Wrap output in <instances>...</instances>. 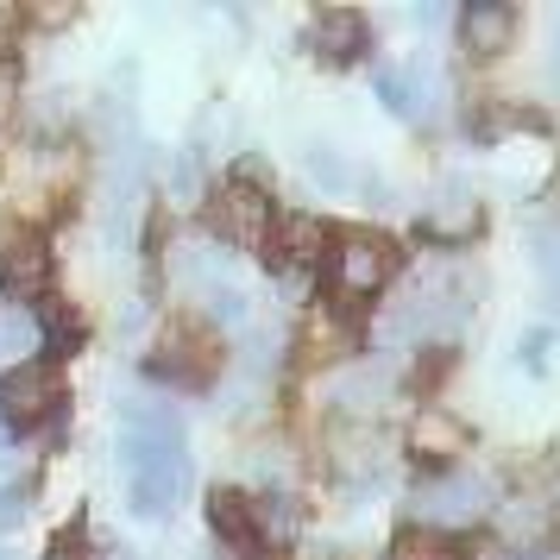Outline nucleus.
Segmentation results:
<instances>
[{
  "label": "nucleus",
  "mask_w": 560,
  "mask_h": 560,
  "mask_svg": "<svg viewBox=\"0 0 560 560\" xmlns=\"http://www.w3.org/2000/svg\"><path fill=\"white\" fill-rule=\"evenodd\" d=\"M0 347H7V353H32V347H38V328H32L26 315H7V322H0Z\"/></svg>",
  "instance_id": "b1692460"
},
{
  "label": "nucleus",
  "mask_w": 560,
  "mask_h": 560,
  "mask_svg": "<svg viewBox=\"0 0 560 560\" xmlns=\"http://www.w3.org/2000/svg\"><path fill=\"white\" fill-rule=\"evenodd\" d=\"M308 177L322 183V189H353V164L334 152V145H308Z\"/></svg>",
  "instance_id": "6ab92c4d"
},
{
  "label": "nucleus",
  "mask_w": 560,
  "mask_h": 560,
  "mask_svg": "<svg viewBox=\"0 0 560 560\" xmlns=\"http://www.w3.org/2000/svg\"><path fill=\"white\" fill-rule=\"evenodd\" d=\"M535 265H541V278H548V296L560 303V228H535Z\"/></svg>",
  "instance_id": "412c9836"
},
{
  "label": "nucleus",
  "mask_w": 560,
  "mask_h": 560,
  "mask_svg": "<svg viewBox=\"0 0 560 560\" xmlns=\"http://www.w3.org/2000/svg\"><path fill=\"white\" fill-rule=\"evenodd\" d=\"M214 228H221L228 246L258 253V246L271 240V196L253 189V183H228V189H221V202H214Z\"/></svg>",
  "instance_id": "20e7f679"
},
{
  "label": "nucleus",
  "mask_w": 560,
  "mask_h": 560,
  "mask_svg": "<svg viewBox=\"0 0 560 560\" xmlns=\"http://www.w3.org/2000/svg\"><path fill=\"white\" fill-rule=\"evenodd\" d=\"M171 271H177V283L202 290V296L228 283V265H221V253H214V246H202V240H177V253H171Z\"/></svg>",
  "instance_id": "4468645a"
},
{
  "label": "nucleus",
  "mask_w": 560,
  "mask_h": 560,
  "mask_svg": "<svg viewBox=\"0 0 560 560\" xmlns=\"http://www.w3.org/2000/svg\"><path fill=\"white\" fill-rule=\"evenodd\" d=\"M13 26H20V20H13V7H0V51L13 45Z\"/></svg>",
  "instance_id": "c756f323"
},
{
  "label": "nucleus",
  "mask_w": 560,
  "mask_h": 560,
  "mask_svg": "<svg viewBox=\"0 0 560 560\" xmlns=\"http://www.w3.org/2000/svg\"><path fill=\"white\" fill-rule=\"evenodd\" d=\"M7 114H13V70L0 63V120H7Z\"/></svg>",
  "instance_id": "c85d7f7f"
},
{
  "label": "nucleus",
  "mask_w": 560,
  "mask_h": 560,
  "mask_svg": "<svg viewBox=\"0 0 560 560\" xmlns=\"http://www.w3.org/2000/svg\"><path fill=\"white\" fill-rule=\"evenodd\" d=\"M253 541L258 548H290V541H296V504H290V498H258L253 504Z\"/></svg>",
  "instance_id": "a211bd4d"
},
{
  "label": "nucleus",
  "mask_w": 560,
  "mask_h": 560,
  "mask_svg": "<svg viewBox=\"0 0 560 560\" xmlns=\"http://www.w3.org/2000/svg\"><path fill=\"white\" fill-rule=\"evenodd\" d=\"M57 404V372L38 359H20L7 378H0V422H38Z\"/></svg>",
  "instance_id": "6e6552de"
},
{
  "label": "nucleus",
  "mask_w": 560,
  "mask_h": 560,
  "mask_svg": "<svg viewBox=\"0 0 560 560\" xmlns=\"http://www.w3.org/2000/svg\"><path fill=\"white\" fill-rule=\"evenodd\" d=\"M20 523H26V491L7 485V491H0V535H13Z\"/></svg>",
  "instance_id": "393cba45"
},
{
  "label": "nucleus",
  "mask_w": 560,
  "mask_h": 560,
  "mask_svg": "<svg viewBox=\"0 0 560 560\" xmlns=\"http://www.w3.org/2000/svg\"><path fill=\"white\" fill-rule=\"evenodd\" d=\"M416 516H422V529H434V535L466 529V523L491 516V479H485V472H466V466L434 472V479L416 491Z\"/></svg>",
  "instance_id": "f257e3e1"
},
{
  "label": "nucleus",
  "mask_w": 560,
  "mask_h": 560,
  "mask_svg": "<svg viewBox=\"0 0 560 560\" xmlns=\"http://www.w3.org/2000/svg\"><path fill=\"white\" fill-rule=\"evenodd\" d=\"M208 523H214V535H221L228 548H240V560L258 555V541H253V504H246L240 491H214V498H208Z\"/></svg>",
  "instance_id": "ddd939ff"
},
{
  "label": "nucleus",
  "mask_w": 560,
  "mask_h": 560,
  "mask_svg": "<svg viewBox=\"0 0 560 560\" xmlns=\"http://www.w3.org/2000/svg\"><path fill=\"white\" fill-rule=\"evenodd\" d=\"M555 77H560V20H555Z\"/></svg>",
  "instance_id": "2f4dec72"
},
{
  "label": "nucleus",
  "mask_w": 560,
  "mask_h": 560,
  "mask_svg": "<svg viewBox=\"0 0 560 560\" xmlns=\"http://www.w3.org/2000/svg\"><path fill=\"white\" fill-rule=\"evenodd\" d=\"M196 189H202V152H183L171 164V196L177 202H196Z\"/></svg>",
  "instance_id": "4be33fe9"
},
{
  "label": "nucleus",
  "mask_w": 560,
  "mask_h": 560,
  "mask_svg": "<svg viewBox=\"0 0 560 560\" xmlns=\"http://www.w3.org/2000/svg\"><path fill=\"white\" fill-rule=\"evenodd\" d=\"M328 271H334V290L347 303H359V296H378L384 283H390L397 253H390V240H378V233H340L334 253H328Z\"/></svg>",
  "instance_id": "f03ea898"
},
{
  "label": "nucleus",
  "mask_w": 560,
  "mask_h": 560,
  "mask_svg": "<svg viewBox=\"0 0 560 560\" xmlns=\"http://www.w3.org/2000/svg\"><path fill=\"white\" fill-rule=\"evenodd\" d=\"M45 283H51V246L45 240H32V233H20V240H7L0 246V296L13 308H26L45 296Z\"/></svg>",
  "instance_id": "423d86ee"
},
{
  "label": "nucleus",
  "mask_w": 560,
  "mask_h": 560,
  "mask_svg": "<svg viewBox=\"0 0 560 560\" xmlns=\"http://www.w3.org/2000/svg\"><path fill=\"white\" fill-rule=\"evenodd\" d=\"M548 347H555V340H548V334L535 328V334H523V340H516V353H523V365H529V372H541V365H548Z\"/></svg>",
  "instance_id": "bb28decb"
},
{
  "label": "nucleus",
  "mask_w": 560,
  "mask_h": 560,
  "mask_svg": "<svg viewBox=\"0 0 560 560\" xmlns=\"http://www.w3.org/2000/svg\"><path fill=\"white\" fill-rule=\"evenodd\" d=\"M466 447H472V429L459 422L454 409H441V404L416 409V422H409V454L422 459V466H434V472H454Z\"/></svg>",
  "instance_id": "39448f33"
},
{
  "label": "nucleus",
  "mask_w": 560,
  "mask_h": 560,
  "mask_svg": "<svg viewBox=\"0 0 560 560\" xmlns=\"http://www.w3.org/2000/svg\"><path fill=\"white\" fill-rule=\"evenodd\" d=\"M70 20H77V7H70V0H57V7H32V26H70Z\"/></svg>",
  "instance_id": "cd10ccee"
},
{
  "label": "nucleus",
  "mask_w": 560,
  "mask_h": 560,
  "mask_svg": "<svg viewBox=\"0 0 560 560\" xmlns=\"http://www.w3.org/2000/svg\"><path fill=\"white\" fill-rule=\"evenodd\" d=\"M384 390H390V372H384V365H359V372H340V378H334V404L365 416V409L384 404Z\"/></svg>",
  "instance_id": "2eb2a0df"
},
{
  "label": "nucleus",
  "mask_w": 560,
  "mask_h": 560,
  "mask_svg": "<svg viewBox=\"0 0 560 560\" xmlns=\"http://www.w3.org/2000/svg\"><path fill=\"white\" fill-rule=\"evenodd\" d=\"M510 38H516V7H504V0H479V7L459 13V45H466V57L491 63V57L510 51Z\"/></svg>",
  "instance_id": "9b49d317"
},
{
  "label": "nucleus",
  "mask_w": 560,
  "mask_h": 560,
  "mask_svg": "<svg viewBox=\"0 0 560 560\" xmlns=\"http://www.w3.org/2000/svg\"><path fill=\"white\" fill-rule=\"evenodd\" d=\"M189 491V459L183 454H152V459H127V498L139 516H171Z\"/></svg>",
  "instance_id": "7ed1b4c3"
},
{
  "label": "nucleus",
  "mask_w": 560,
  "mask_h": 560,
  "mask_svg": "<svg viewBox=\"0 0 560 560\" xmlns=\"http://www.w3.org/2000/svg\"><path fill=\"white\" fill-rule=\"evenodd\" d=\"M322 246H328V228H322L315 214H290V221H283L278 253H283V265H290V271H296V265H315V258H322Z\"/></svg>",
  "instance_id": "f3484780"
},
{
  "label": "nucleus",
  "mask_w": 560,
  "mask_h": 560,
  "mask_svg": "<svg viewBox=\"0 0 560 560\" xmlns=\"http://www.w3.org/2000/svg\"><path fill=\"white\" fill-rule=\"evenodd\" d=\"M535 523H541V516H535V510L523 504V498H516V504L504 510V535H510V541H523V535H535Z\"/></svg>",
  "instance_id": "a878e982"
},
{
  "label": "nucleus",
  "mask_w": 560,
  "mask_h": 560,
  "mask_svg": "<svg viewBox=\"0 0 560 560\" xmlns=\"http://www.w3.org/2000/svg\"><path fill=\"white\" fill-rule=\"evenodd\" d=\"M202 303H208V315H214V322H228V328H240V322H246V296H240L233 283H221V290H208Z\"/></svg>",
  "instance_id": "5701e85b"
},
{
  "label": "nucleus",
  "mask_w": 560,
  "mask_h": 560,
  "mask_svg": "<svg viewBox=\"0 0 560 560\" xmlns=\"http://www.w3.org/2000/svg\"><path fill=\"white\" fill-rule=\"evenodd\" d=\"M422 233H429L434 246H466L479 233V196L466 183H441L422 202Z\"/></svg>",
  "instance_id": "1a4fd4ad"
},
{
  "label": "nucleus",
  "mask_w": 560,
  "mask_h": 560,
  "mask_svg": "<svg viewBox=\"0 0 560 560\" xmlns=\"http://www.w3.org/2000/svg\"><path fill=\"white\" fill-rule=\"evenodd\" d=\"M555 523H560V510H555Z\"/></svg>",
  "instance_id": "f704fd0d"
},
{
  "label": "nucleus",
  "mask_w": 560,
  "mask_h": 560,
  "mask_svg": "<svg viewBox=\"0 0 560 560\" xmlns=\"http://www.w3.org/2000/svg\"><path fill=\"white\" fill-rule=\"evenodd\" d=\"M120 454L127 459L183 454V416L164 404H127L120 409Z\"/></svg>",
  "instance_id": "0eeeda50"
},
{
  "label": "nucleus",
  "mask_w": 560,
  "mask_h": 560,
  "mask_svg": "<svg viewBox=\"0 0 560 560\" xmlns=\"http://www.w3.org/2000/svg\"><path fill=\"white\" fill-rule=\"evenodd\" d=\"M378 95H384V107L404 114V120H434V107H441V77L422 70V63H384Z\"/></svg>",
  "instance_id": "9d476101"
},
{
  "label": "nucleus",
  "mask_w": 560,
  "mask_h": 560,
  "mask_svg": "<svg viewBox=\"0 0 560 560\" xmlns=\"http://www.w3.org/2000/svg\"><path fill=\"white\" fill-rule=\"evenodd\" d=\"M529 560H560V555H529Z\"/></svg>",
  "instance_id": "473e14b6"
},
{
  "label": "nucleus",
  "mask_w": 560,
  "mask_h": 560,
  "mask_svg": "<svg viewBox=\"0 0 560 560\" xmlns=\"http://www.w3.org/2000/svg\"><path fill=\"white\" fill-rule=\"evenodd\" d=\"M0 434H7V422H0Z\"/></svg>",
  "instance_id": "72a5a7b5"
},
{
  "label": "nucleus",
  "mask_w": 560,
  "mask_h": 560,
  "mask_svg": "<svg viewBox=\"0 0 560 560\" xmlns=\"http://www.w3.org/2000/svg\"><path fill=\"white\" fill-rule=\"evenodd\" d=\"M397 555L404 560H459L454 535H434V529H409L404 541H397Z\"/></svg>",
  "instance_id": "aec40b11"
},
{
  "label": "nucleus",
  "mask_w": 560,
  "mask_h": 560,
  "mask_svg": "<svg viewBox=\"0 0 560 560\" xmlns=\"http://www.w3.org/2000/svg\"><path fill=\"white\" fill-rule=\"evenodd\" d=\"M334 466H340V472H353V479H378L384 472V441L378 434H365V429H340L334 434Z\"/></svg>",
  "instance_id": "dca6fc26"
},
{
  "label": "nucleus",
  "mask_w": 560,
  "mask_h": 560,
  "mask_svg": "<svg viewBox=\"0 0 560 560\" xmlns=\"http://www.w3.org/2000/svg\"><path fill=\"white\" fill-rule=\"evenodd\" d=\"M0 560H26V555H20V548H13V541H0Z\"/></svg>",
  "instance_id": "7c9ffc66"
},
{
  "label": "nucleus",
  "mask_w": 560,
  "mask_h": 560,
  "mask_svg": "<svg viewBox=\"0 0 560 560\" xmlns=\"http://www.w3.org/2000/svg\"><path fill=\"white\" fill-rule=\"evenodd\" d=\"M308 45H315V57H328V63H353L365 51V20L359 13H322L315 32H308Z\"/></svg>",
  "instance_id": "f8f14e48"
}]
</instances>
